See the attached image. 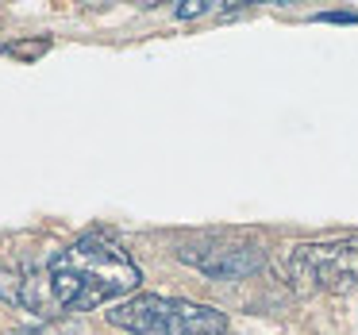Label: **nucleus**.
I'll return each mask as SVG.
<instances>
[{"label": "nucleus", "instance_id": "obj_4", "mask_svg": "<svg viewBox=\"0 0 358 335\" xmlns=\"http://www.w3.org/2000/svg\"><path fill=\"white\" fill-rule=\"evenodd\" d=\"M181 262L196 266L201 273L216 281H235L247 278L262 266V250L250 247V243H189V247L178 250Z\"/></svg>", "mask_w": 358, "mask_h": 335}, {"label": "nucleus", "instance_id": "obj_7", "mask_svg": "<svg viewBox=\"0 0 358 335\" xmlns=\"http://www.w3.org/2000/svg\"><path fill=\"white\" fill-rule=\"evenodd\" d=\"M316 20H324V24H355L358 12H320Z\"/></svg>", "mask_w": 358, "mask_h": 335}, {"label": "nucleus", "instance_id": "obj_5", "mask_svg": "<svg viewBox=\"0 0 358 335\" xmlns=\"http://www.w3.org/2000/svg\"><path fill=\"white\" fill-rule=\"evenodd\" d=\"M50 50V39H35V43H8V55L12 58H24V62H35Z\"/></svg>", "mask_w": 358, "mask_h": 335}, {"label": "nucleus", "instance_id": "obj_8", "mask_svg": "<svg viewBox=\"0 0 358 335\" xmlns=\"http://www.w3.org/2000/svg\"><path fill=\"white\" fill-rule=\"evenodd\" d=\"M0 55H8V47H0Z\"/></svg>", "mask_w": 358, "mask_h": 335}, {"label": "nucleus", "instance_id": "obj_1", "mask_svg": "<svg viewBox=\"0 0 358 335\" xmlns=\"http://www.w3.org/2000/svg\"><path fill=\"white\" fill-rule=\"evenodd\" d=\"M143 273L120 243L104 231H85L47 258V293L62 312H93L139 289Z\"/></svg>", "mask_w": 358, "mask_h": 335}, {"label": "nucleus", "instance_id": "obj_3", "mask_svg": "<svg viewBox=\"0 0 358 335\" xmlns=\"http://www.w3.org/2000/svg\"><path fill=\"white\" fill-rule=\"evenodd\" d=\"M289 281L301 293H347L358 285V239L301 243L289 255Z\"/></svg>", "mask_w": 358, "mask_h": 335}, {"label": "nucleus", "instance_id": "obj_2", "mask_svg": "<svg viewBox=\"0 0 358 335\" xmlns=\"http://www.w3.org/2000/svg\"><path fill=\"white\" fill-rule=\"evenodd\" d=\"M108 324L131 335H227V316L220 308L155 293L116 304L108 312Z\"/></svg>", "mask_w": 358, "mask_h": 335}, {"label": "nucleus", "instance_id": "obj_6", "mask_svg": "<svg viewBox=\"0 0 358 335\" xmlns=\"http://www.w3.org/2000/svg\"><path fill=\"white\" fill-rule=\"evenodd\" d=\"M220 4L216 0H189V4H178L173 8V16L178 20H196V16H208V12H216Z\"/></svg>", "mask_w": 358, "mask_h": 335}]
</instances>
